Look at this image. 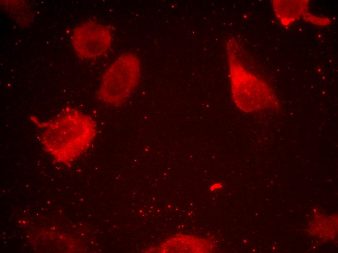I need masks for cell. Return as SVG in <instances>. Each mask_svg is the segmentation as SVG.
Masks as SVG:
<instances>
[{
    "label": "cell",
    "mask_w": 338,
    "mask_h": 253,
    "mask_svg": "<svg viewBox=\"0 0 338 253\" xmlns=\"http://www.w3.org/2000/svg\"><path fill=\"white\" fill-rule=\"evenodd\" d=\"M31 120L41 130L40 139L45 150L58 162L66 164L83 153L97 134L94 119L70 108L49 121H40L34 117Z\"/></svg>",
    "instance_id": "1"
},
{
    "label": "cell",
    "mask_w": 338,
    "mask_h": 253,
    "mask_svg": "<svg viewBox=\"0 0 338 253\" xmlns=\"http://www.w3.org/2000/svg\"><path fill=\"white\" fill-rule=\"evenodd\" d=\"M235 40L226 44L232 96L237 107L250 113L279 108V102L270 87L248 71L237 57Z\"/></svg>",
    "instance_id": "2"
},
{
    "label": "cell",
    "mask_w": 338,
    "mask_h": 253,
    "mask_svg": "<svg viewBox=\"0 0 338 253\" xmlns=\"http://www.w3.org/2000/svg\"><path fill=\"white\" fill-rule=\"evenodd\" d=\"M141 62L133 53L119 55L103 73L97 96L108 105L123 104L137 88L141 78Z\"/></svg>",
    "instance_id": "3"
},
{
    "label": "cell",
    "mask_w": 338,
    "mask_h": 253,
    "mask_svg": "<svg viewBox=\"0 0 338 253\" xmlns=\"http://www.w3.org/2000/svg\"><path fill=\"white\" fill-rule=\"evenodd\" d=\"M71 41L77 55L82 59L90 60L99 58L109 52L113 36L108 26L90 20L75 27Z\"/></svg>",
    "instance_id": "4"
},
{
    "label": "cell",
    "mask_w": 338,
    "mask_h": 253,
    "mask_svg": "<svg viewBox=\"0 0 338 253\" xmlns=\"http://www.w3.org/2000/svg\"><path fill=\"white\" fill-rule=\"evenodd\" d=\"M306 0H274L273 8L276 17L284 26L290 24L307 12L308 2Z\"/></svg>",
    "instance_id": "5"
},
{
    "label": "cell",
    "mask_w": 338,
    "mask_h": 253,
    "mask_svg": "<svg viewBox=\"0 0 338 253\" xmlns=\"http://www.w3.org/2000/svg\"><path fill=\"white\" fill-rule=\"evenodd\" d=\"M303 17L306 21L319 26H324L329 24L330 23V20L328 18L314 17L312 15L310 14L308 12H306Z\"/></svg>",
    "instance_id": "6"
},
{
    "label": "cell",
    "mask_w": 338,
    "mask_h": 253,
    "mask_svg": "<svg viewBox=\"0 0 338 253\" xmlns=\"http://www.w3.org/2000/svg\"><path fill=\"white\" fill-rule=\"evenodd\" d=\"M221 187H222V185L221 183H215V184L212 185L210 188H211V190H215L216 189L220 188Z\"/></svg>",
    "instance_id": "7"
}]
</instances>
